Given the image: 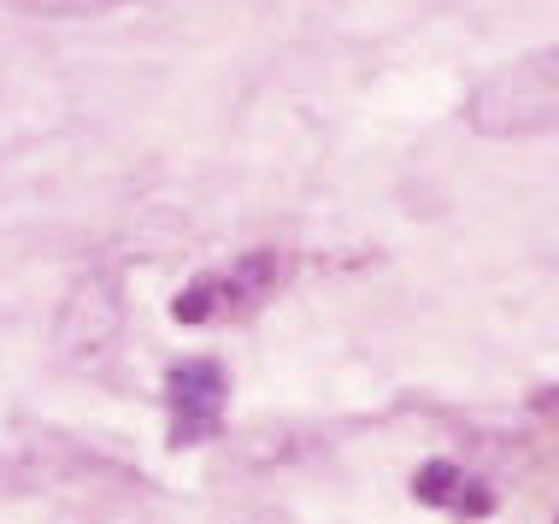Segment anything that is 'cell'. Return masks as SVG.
<instances>
[{
	"mask_svg": "<svg viewBox=\"0 0 559 524\" xmlns=\"http://www.w3.org/2000/svg\"><path fill=\"white\" fill-rule=\"evenodd\" d=\"M465 124L489 142H519L542 136L559 124V48L519 53L512 66L489 71L472 100H465Z\"/></svg>",
	"mask_w": 559,
	"mask_h": 524,
	"instance_id": "cell-1",
	"label": "cell"
},
{
	"mask_svg": "<svg viewBox=\"0 0 559 524\" xmlns=\"http://www.w3.org/2000/svg\"><path fill=\"white\" fill-rule=\"evenodd\" d=\"M224 407H230V378L218 359H177L165 371V442L171 448H201L224 430Z\"/></svg>",
	"mask_w": 559,
	"mask_h": 524,
	"instance_id": "cell-2",
	"label": "cell"
},
{
	"mask_svg": "<svg viewBox=\"0 0 559 524\" xmlns=\"http://www.w3.org/2000/svg\"><path fill=\"white\" fill-rule=\"evenodd\" d=\"M277 283V253L253 248L230 260L224 272H201L183 295L171 301V319L177 324H213V319H236V312H253L271 295Z\"/></svg>",
	"mask_w": 559,
	"mask_h": 524,
	"instance_id": "cell-3",
	"label": "cell"
},
{
	"mask_svg": "<svg viewBox=\"0 0 559 524\" xmlns=\"http://www.w3.org/2000/svg\"><path fill=\"white\" fill-rule=\"evenodd\" d=\"M112 342H118V289H112V277L95 272L59 307L53 348L66 359H100V354H112Z\"/></svg>",
	"mask_w": 559,
	"mask_h": 524,
	"instance_id": "cell-4",
	"label": "cell"
},
{
	"mask_svg": "<svg viewBox=\"0 0 559 524\" xmlns=\"http://www.w3.org/2000/svg\"><path fill=\"white\" fill-rule=\"evenodd\" d=\"M19 12H36V19H100V12H118L130 0H7Z\"/></svg>",
	"mask_w": 559,
	"mask_h": 524,
	"instance_id": "cell-5",
	"label": "cell"
}]
</instances>
